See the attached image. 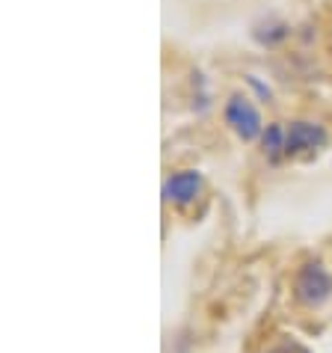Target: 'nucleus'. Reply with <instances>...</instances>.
Wrapping results in <instances>:
<instances>
[{"label":"nucleus","mask_w":332,"mask_h":353,"mask_svg":"<svg viewBox=\"0 0 332 353\" xmlns=\"http://www.w3.org/2000/svg\"><path fill=\"white\" fill-rule=\"evenodd\" d=\"M329 145V134L324 125L311 122V119H294L288 125V140H285V158L302 161V158H315L318 152H324Z\"/></svg>","instance_id":"3"},{"label":"nucleus","mask_w":332,"mask_h":353,"mask_svg":"<svg viewBox=\"0 0 332 353\" xmlns=\"http://www.w3.org/2000/svg\"><path fill=\"white\" fill-rule=\"evenodd\" d=\"M267 353H309L302 345H297V341H282V345H276V347H270Z\"/></svg>","instance_id":"9"},{"label":"nucleus","mask_w":332,"mask_h":353,"mask_svg":"<svg viewBox=\"0 0 332 353\" xmlns=\"http://www.w3.org/2000/svg\"><path fill=\"white\" fill-rule=\"evenodd\" d=\"M190 86H193V110L199 116L211 110V92H208V77H205L199 68L190 74Z\"/></svg>","instance_id":"7"},{"label":"nucleus","mask_w":332,"mask_h":353,"mask_svg":"<svg viewBox=\"0 0 332 353\" xmlns=\"http://www.w3.org/2000/svg\"><path fill=\"white\" fill-rule=\"evenodd\" d=\"M294 297L300 306L320 309L332 300V273L324 261H306L294 276Z\"/></svg>","instance_id":"2"},{"label":"nucleus","mask_w":332,"mask_h":353,"mask_svg":"<svg viewBox=\"0 0 332 353\" xmlns=\"http://www.w3.org/2000/svg\"><path fill=\"white\" fill-rule=\"evenodd\" d=\"M285 140H288V125L282 122H270L264 134H261V154L267 158V163H282L285 161Z\"/></svg>","instance_id":"5"},{"label":"nucleus","mask_w":332,"mask_h":353,"mask_svg":"<svg viewBox=\"0 0 332 353\" xmlns=\"http://www.w3.org/2000/svg\"><path fill=\"white\" fill-rule=\"evenodd\" d=\"M222 119H226V125L234 131V137H238L240 143L261 140V134L267 128L264 119H261V113H258V107L243 92H231L226 98V104H222Z\"/></svg>","instance_id":"1"},{"label":"nucleus","mask_w":332,"mask_h":353,"mask_svg":"<svg viewBox=\"0 0 332 353\" xmlns=\"http://www.w3.org/2000/svg\"><path fill=\"white\" fill-rule=\"evenodd\" d=\"M288 36H291V24L279 21V18H264V21L252 24V39H256L261 48H276L285 42Z\"/></svg>","instance_id":"6"},{"label":"nucleus","mask_w":332,"mask_h":353,"mask_svg":"<svg viewBox=\"0 0 332 353\" xmlns=\"http://www.w3.org/2000/svg\"><path fill=\"white\" fill-rule=\"evenodd\" d=\"M202 184H205V179H202L199 170H178V172H172L169 179L163 181V202L184 208V205H190V202L199 199Z\"/></svg>","instance_id":"4"},{"label":"nucleus","mask_w":332,"mask_h":353,"mask_svg":"<svg viewBox=\"0 0 332 353\" xmlns=\"http://www.w3.org/2000/svg\"><path fill=\"white\" fill-rule=\"evenodd\" d=\"M243 83L249 86V90H252V95H256L261 104H270V101H273V86L261 81L258 74H243Z\"/></svg>","instance_id":"8"}]
</instances>
